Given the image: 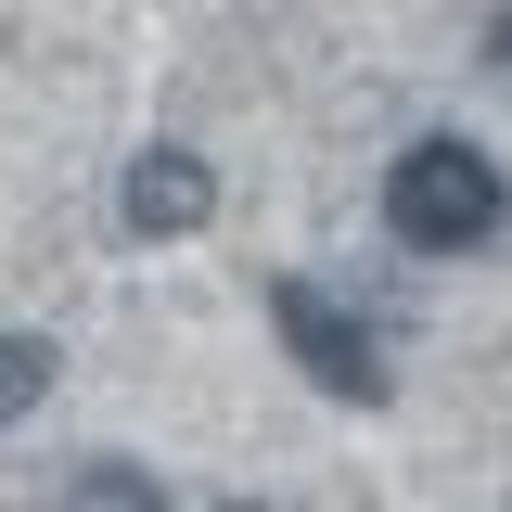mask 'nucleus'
Masks as SVG:
<instances>
[{
  "instance_id": "nucleus-1",
  "label": "nucleus",
  "mask_w": 512,
  "mask_h": 512,
  "mask_svg": "<svg viewBox=\"0 0 512 512\" xmlns=\"http://www.w3.org/2000/svg\"><path fill=\"white\" fill-rule=\"evenodd\" d=\"M384 231L410 256H487L512 231V180L500 154H474V141H448V128H423L397 167H384Z\"/></svg>"
},
{
  "instance_id": "nucleus-2",
  "label": "nucleus",
  "mask_w": 512,
  "mask_h": 512,
  "mask_svg": "<svg viewBox=\"0 0 512 512\" xmlns=\"http://www.w3.org/2000/svg\"><path fill=\"white\" fill-rule=\"evenodd\" d=\"M269 320H282V346H295V372H308L320 397H359V410L384 397V359H372V320L359 308H333L320 282L282 269V282H269Z\"/></svg>"
},
{
  "instance_id": "nucleus-3",
  "label": "nucleus",
  "mask_w": 512,
  "mask_h": 512,
  "mask_svg": "<svg viewBox=\"0 0 512 512\" xmlns=\"http://www.w3.org/2000/svg\"><path fill=\"white\" fill-rule=\"evenodd\" d=\"M116 205H128V231H141V244H180V231L218 218V180H205V154H141Z\"/></svg>"
},
{
  "instance_id": "nucleus-4",
  "label": "nucleus",
  "mask_w": 512,
  "mask_h": 512,
  "mask_svg": "<svg viewBox=\"0 0 512 512\" xmlns=\"http://www.w3.org/2000/svg\"><path fill=\"white\" fill-rule=\"evenodd\" d=\"M52 512H167V474L154 461H77Z\"/></svg>"
},
{
  "instance_id": "nucleus-5",
  "label": "nucleus",
  "mask_w": 512,
  "mask_h": 512,
  "mask_svg": "<svg viewBox=\"0 0 512 512\" xmlns=\"http://www.w3.org/2000/svg\"><path fill=\"white\" fill-rule=\"evenodd\" d=\"M39 397H52V346H39V333H0V436H13Z\"/></svg>"
},
{
  "instance_id": "nucleus-6",
  "label": "nucleus",
  "mask_w": 512,
  "mask_h": 512,
  "mask_svg": "<svg viewBox=\"0 0 512 512\" xmlns=\"http://www.w3.org/2000/svg\"><path fill=\"white\" fill-rule=\"evenodd\" d=\"M487 39H500V64H512V13H500V26H487Z\"/></svg>"
},
{
  "instance_id": "nucleus-7",
  "label": "nucleus",
  "mask_w": 512,
  "mask_h": 512,
  "mask_svg": "<svg viewBox=\"0 0 512 512\" xmlns=\"http://www.w3.org/2000/svg\"><path fill=\"white\" fill-rule=\"evenodd\" d=\"M218 512H269V500H218Z\"/></svg>"
}]
</instances>
